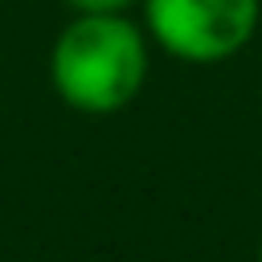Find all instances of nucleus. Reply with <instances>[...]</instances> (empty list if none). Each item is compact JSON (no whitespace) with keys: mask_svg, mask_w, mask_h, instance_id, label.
Wrapping results in <instances>:
<instances>
[{"mask_svg":"<svg viewBox=\"0 0 262 262\" xmlns=\"http://www.w3.org/2000/svg\"><path fill=\"white\" fill-rule=\"evenodd\" d=\"M49 78L66 106L82 115L123 111L147 78V41L119 16H74L49 53Z\"/></svg>","mask_w":262,"mask_h":262,"instance_id":"f257e3e1","label":"nucleus"},{"mask_svg":"<svg viewBox=\"0 0 262 262\" xmlns=\"http://www.w3.org/2000/svg\"><path fill=\"white\" fill-rule=\"evenodd\" d=\"M147 33L180 61H225L258 29V0H139Z\"/></svg>","mask_w":262,"mask_h":262,"instance_id":"f03ea898","label":"nucleus"},{"mask_svg":"<svg viewBox=\"0 0 262 262\" xmlns=\"http://www.w3.org/2000/svg\"><path fill=\"white\" fill-rule=\"evenodd\" d=\"M78 16H119V12H127L131 4H139V0H66Z\"/></svg>","mask_w":262,"mask_h":262,"instance_id":"7ed1b4c3","label":"nucleus"},{"mask_svg":"<svg viewBox=\"0 0 262 262\" xmlns=\"http://www.w3.org/2000/svg\"><path fill=\"white\" fill-rule=\"evenodd\" d=\"M258 262H262V242H258Z\"/></svg>","mask_w":262,"mask_h":262,"instance_id":"20e7f679","label":"nucleus"}]
</instances>
